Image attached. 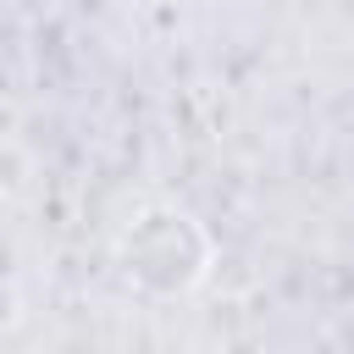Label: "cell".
<instances>
[{
	"instance_id": "cell-1",
	"label": "cell",
	"mask_w": 354,
	"mask_h": 354,
	"mask_svg": "<svg viewBox=\"0 0 354 354\" xmlns=\"http://www.w3.org/2000/svg\"><path fill=\"white\" fill-rule=\"evenodd\" d=\"M116 260H122V277L133 288H144L155 299H177V293H194L205 282L210 232L177 205H149L116 238Z\"/></svg>"
}]
</instances>
